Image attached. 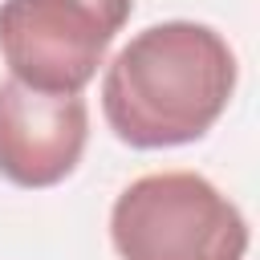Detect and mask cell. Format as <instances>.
<instances>
[{
    "label": "cell",
    "instance_id": "cell-1",
    "mask_svg": "<svg viewBox=\"0 0 260 260\" xmlns=\"http://www.w3.org/2000/svg\"><path fill=\"white\" fill-rule=\"evenodd\" d=\"M240 61L203 20H158L134 32L102 73V114L118 142L167 150L199 142L232 106Z\"/></svg>",
    "mask_w": 260,
    "mask_h": 260
},
{
    "label": "cell",
    "instance_id": "cell-2",
    "mask_svg": "<svg viewBox=\"0 0 260 260\" xmlns=\"http://www.w3.org/2000/svg\"><path fill=\"white\" fill-rule=\"evenodd\" d=\"M110 244L122 260H244L252 228L207 175L150 171L118 191Z\"/></svg>",
    "mask_w": 260,
    "mask_h": 260
},
{
    "label": "cell",
    "instance_id": "cell-3",
    "mask_svg": "<svg viewBox=\"0 0 260 260\" xmlns=\"http://www.w3.org/2000/svg\"><path fill=\"white\" fill-rule=\"evenodd\" d=\"M134 0H0V57L37 93H85Z\"/></svg>",
    "mask_w": 260,
    "mask_h": 260
},
{
    "label": "cell",
    "instance_id": "cell-4",
    "mask_svg": "<svg viewBox=\"0 0 260 260\" xmlns=\"http://www.w3.org/2000/svg\"><path fill=\"white\" fill-rule=\"evenodd\" d=\"M89 142V106L81 93H37L12 77L0 81V175L12 187L45 191L65 183Z\"/></svg>",
    "mask_w": 260,
    "mask_h": 260
}]
</instances>
